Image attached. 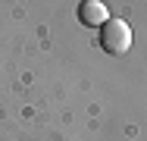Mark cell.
<instances>
[{
	"label": "cell",
	"mask_w": 147,
	"mask_h": 141,
	"mask_svg": "<svg viewBox=\"0 0 147 141\" xmlns=\"http://www.w3.org/2000/svg\"><path fill=\"white\" fill-rule=\"evenodd\" d=\"M100 47H103L107 54H113V56H122L131 47V28H128V22L110 16V19L100 25Z\"/></svg>",
	"instance_id": "6da1fadb"
},
{
	"label": "cell",
	"mask_w": 147,
	"mask_h": 141,
	"mask_svg": "<svg viewBox=\"0 0 147 141\" xmlns=\"http://www.w3.org/2000/svg\"><path fill=\"white\" fill-rule=\"evenodd\" d=\"M107 19H110L107 3H100V0H82V3H78V22H82V25L100 28Z\"/></svg>",
	"instance_id": "7a4b0ae2"
}]
</instances>
